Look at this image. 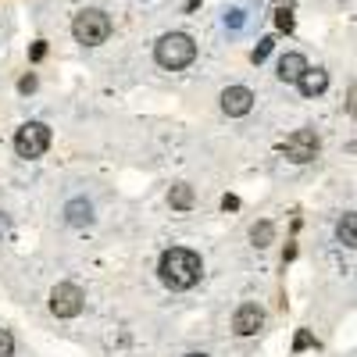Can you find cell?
<instances>
[{"label": "cell", "mask_w": 357, "mask_h": 357, "mask_svg": "<svg viewBox=\"0 0 357 357\" xmlns=\"http://www.w3.org/2000/svg\"><path fill=\"white\" fill-rule=\"evenodd\" d=\"M15 354V336L8 329H0V357H11Z\"/></svg>", "instance_id": "obj_17"}, {"label": "cell", "mask_w": 357, "mask_h": 357, "mask_svg": "<svg viewBox=\"0 0 357 357\" xmlns=\"http://www.w3.org/2000/svg\"><path fill=\"white\" fill-rule=\"evenodd\" d=\"M82 304H86V293L79 286H72V282L54 286V293H50V311L57 318H75L82 311Z\"/></svg>", "instance_id": "obj_5"}, {"label": "cell", "mask_w": 357, "mask_h": 357, "mask_svg": "<svg viewBox=\"0 0 357 357\" xmlns=\"http://www.w3.org/2000/svg\"><path fill=\"white\" fill-rule=\"evenodd\" d=\"M304 72H307V57H304V54L289 50V54L279 57V79H282V82H301Z\"/></svg>", "instance_id": "obj_9"}, {"label": "cell", "mask_w": 357, "mask_h": 357, "mask_svg": "<svg viewBox=\"0 0 357 357\" xmlns=\"http://www.w3.org/2000/svg\"><path fill=\"white\" fill-rule=\"evenodd\" d=\"M186 357H207V354H186Z\"/></svg>", "instance_id": "obj_24"}, {"label": "cell", "mask_w": 357, "mask_h": 357, "mask_svg": "<svg viewBox=\"0 0 357 357\" xmlns=\"http://www.w3.org/2000/svg\"><path fill=\"white\" fill-rule=\"evenodd\" d=\"M250 107H254V93L247 86H229L222 93V111L229 118H243V114H250Z\"/></svg>", "instance_id": "obj_7"}, {"label": "cell", "mask_w": 357, "mask_h": 357, "mask_svg": "<svg viewBox=\"0 0 357 357\" xmlns=\"http://www.w3.org/2000/svg\"><path fill=\"white\" fill-rule=\"evenodd\" d=\"M18 89H22V93H33V89H36V79H33V75H25V79L18 82Z\"/></svg>", "instance_id": "obj_21"}, {"label": "cell", "mask_w": 357, "mask_h": 357, "mask_svg": "<svg viewBox=\"0 0 357 357\" xmlns=\"http://www.w3.org/2000/svg\"><path fill=\"white\" fill-rule=\"evenodd\" d=\"M225 25L240 29V25H243V11H229V15H225Z\"/></svg>", "instance_id": "obj_20"}, {"label": "cell", "mask_w": 357, "mask_h": 357, "mask_svg": "<svg viewBox=\"0 0 357 357\" xmlns=\"http://www.w3.org/2000/svg\"><path fill=\"white\" fill-rule=\"evenodd\" d=\"M272 47H275V40H272V36H264V40H261V43L254 47V54H250V57H254V65H261L264 57L272 54Z\"/></svg>", "instance_id": "obj_15"}, {"label": "cell", "mask_w": 357, "mask_h": 357, "mask_svg": "<svg viewBox=\"0 0 357 357\" xmlns=\"http://www.w3.org/2000/svg\"><path fill=\"white\" fill-rule=\"evenodd\" d=\"M168 204L175 207V211H190V207H193V186H186V183L172 186V193H168Z\"/></svg>", "instance_id": "obj_13"}, {"label": "cell", "mask_w": 357, "mask_h": 357, "mask_svg": "<svg viewBox=\"0 0 357 357\" xmlns=\"http://www.w3.org/2000/svg\"><path fill=\"white\" fill-rule=\"evenodd\" d=\"M154 57H158V65H161V68L178 72V68L193 65V57H197V43H193L186 33H168V36H161V40H158Z\"/></svg>", "instance_id": "obj_2"}, {"label": "cell", "mask_w": 357, "mask_h": 357, "mask_svg": "<svg viewBox=\"0 0 357 357\" xmlns=\"http://www.w3.org/2000/svg\"><path fill=\"white\" fill-rule=\"evenodd\" d=\"M158 272H161V282L172 286V289H190L197 286L200 279V257L190 250V247H172L161 254V264H158Z\"/></svg>", "instance_id": "obj_1"}, {"label": "cell", "mask_w": 357, "mask_h": 357, "mask_svg": "<svg viewBox=\"0 0 357 357\" xmlns=\"http://www.w3.org/2000/svg\"><path fill=\"white\" fill-rule=\"evenodd\" d=\"M282 154L293 161V165H307L318 158V136L311 129H296L286 143H282Z\"/></svg>", "instance_id": "obj_6"}, {"label": "cell", "mask_w": 357, "mask_h": 357, "mask_svg": "<svg viewBox=\"0 0 357 357\" xmlns=\"http://www.w3.org/2000/svg\"><path fill=\"white\" fill-rule=\"evenodd\" d=\"M261 325H264V311H261L257 304L236 307V314H232V333H236V336H254Z\"/></svg>", "instance_id": "obj_8"}, {"label": "cell", "mask_w": 357, "mask_h": 357, "mask_svg": "<svg viewBox=\"0 0 357 357\" xmlns=\"http://www.w3.org/2000/svg\"><path fill=\"white\" fill-rule=\"evenodd\" d=\"M72 36L82 43V47H100L107 36H111V18L100 11V8H86L75 15L72 22Z\"/></svg>", "instance_id": "obj_3"}, {"label": "cell", "mask_w": 357, "mask_h": 357, "mask_svg": "<svg viewBox=\"0 0 357 357\" xmlns=\"http://www.w3.org/2000/svg\"><path fill=\"white\" fill-rule=\"evenodd\" d=\"M336 240H340L343 247L357 250V211H350V215H343V218L336 222Z\"/></svg>", "instance_id": "obj_12"}, {"label": "cell", "mask_w": 357, "mask_h": 357, "mask_svg": "<svg viewBox=\"0 0 357 357\" xmlns=\"http://www.w3.org/2000/svg\"><path fill=\"white\" fill-rule=\"evenodd\" d=\"M222 207H225V211H236V207H240V200H236V197H225Z\"/></svg>", "instance_id": "obj_22"}, {"label": "cell", "mask_w": 357, "mask_h": 357, "mask_svg": "<svg viewBox=\"0 0 357 357\" xmlns=\"http://www.w3.org/2000/svg\"><path fill=\"white\" fill-rule=\"evenodd\" d=\"M307 347H314V336L307 329H301V333H296V340H293V350H307Z\"/></svg>", "instance_id": "obj_18"}, {"label": "cell", "mask_w": 357, "mask_h": 357, "mask_svg": "<svg viewBox=\"0 0 357 357\" xmlns=\"http://www.w3.org/2000/svg\"><path fill=\"white\" fill-rule=\"evenodd\" d=\"M275 25L282 29V33H289V29H293V8H279L275 11Z\"/></svg>", "instance_id": "obj_16"}, {"label": "cell", "mask_w": 357, "mask_h": 357, "mask_svg": "<svg viewBox=\"0 0 357 357\" xmlns=\"http://www.w3.org/2000/svg\"><path fill=\"white\" fill-rule=\"evenodd\" d=\"M43 54H47V43H36V47H33V61H40Z\"/></svg>", "instance_id": "obj_23"}, {"label": "cell", "mask_w": 357, "mask_h": 357, "mask_svg": "<svg viewBox=\"0 0 357 357\" xmlns=\"http://www.w3.org/2000/svg\"><path fill=\"white\" fill-rule=\"evenodd\" d=\"M65 222L68 225H89L93 222V204H89L86 197H75L65 204Z\"/></svg>", "instance_id": "obj_10"}, {"label": "cell", "mask_w": 357, "mask_h": 357, "mask_svg": "<svg viewBox=\"0 0 357 357\" xmlns=\"http://www.w3.org/2000/svg\"><path fill=\"white\" fill-rule=\"evenodd\" d=\"M250 240H254V247H268V243L275 240V225L272 222H257L250 229Z\"/></svg>", "instance_id": "obj_14"}, {"label": "cell", "mask_w": 357, "mask_h": 357, "mask_svg": "<svg viewBox=\"0 0 357 357\" xmlns=\"http://www.w3.org/2000/svg\"><path fill=\"white\" fill-rule=\"evenodd\" d=\"M296 86H301V93H304V97H321L325 89H329V72H321V68H307V72H304V79L296 82Z\"/></svg>", "instance_id": "obj_11"}, {"label": "cell", "mask_w": 357, "mask_h": 357, "mask_svg": "<svg viewBox=\"0 0 357 357\" xmlns=\"http://www.w3.org/2000/svg\"><path fill=\"white\" fill-rule=\"evenodd\" d=\"M47 146H50V129H47L43 122H25V126L15 132V151H18V158H25V161L43 158Z\"/></svg>", "instance_id": "obj_4"}, {"label": "cell", "mask_w": 357, "mask_h": 357, "mask_svg": "<svg viewBox=\"0 0 357 357\" xmlns=\"http://www.w3.org/2000/svg\"><path fill=\"white\" fill-rule=\"evenodd\" d=\"M347 111H350V114L357 118V82L350 86V93H347Z\"/></svg>", "instance_id": "obj_19"}]
</instances>
